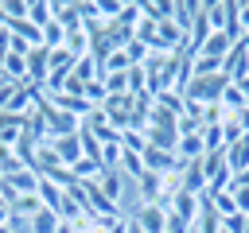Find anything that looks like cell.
Wrapping results in <instances>:
<instances>
[{"mask_svg":"<svg viewBox=\"0 0 249 233\" xmlns=\"http://www.w3.org/2000/svg\"><path fill=\"white\" fill-rule=\"evenodd\" d=\"M58 214H51V210H35L31 217H27V229L31 233H58Z\"/></svg>","mask_w":249,"mask_h":233,"instance_id":"cell-10","label":"cell"},{"mask_svg":"<svg viewBox=\"0 0 249 233\" xmlns=\"http://www.w3.org/2000/svg\"><path fill=\"white\" fill-rule=\"evenodd\" d=\"M132 221H136L144 233H167V210L156 206V202H140V210L132 214Z\"/></svg>","mask_w":249,"mask_h":233,"instance_id":"cell-2","label":"cell"},{"mask_svg":"<svg viewBox=\"0 0 249 233\" xmlns=\"http://www.w3.org/2000/svg\"><path fill=\"white\" fill-rule=\"evenodd\" d=\"M230 47H233V39H230L226 31H210V39L198 47V54H206V58H218V62H222V58L230 54Z\"/></svg>","mask_w":249,"mask_h":233,"instance_id":"cell-7","label":"cell"},{"mask_svg":"<svg viewBox=\"0 0 249 233\" xmlns=\"http://www.w3.org/2000/svg\"><path fill=\"white\" fill-rule=\"evenodd\" d=\"M27 19L43 31L47 23H54V4H27Z\"/></svg>","mask_w":249,"mask_h":233,"instance_id":"cell-13","label":"cell"},{"mask_svg":"<svg viewBox=\"0 0 249 233\" xmlns=\"http://www.w3.org/2000/svg\"><path fill=\"white\" fill-rule=\"evenodd\" d=\"M222 74H226L230 82L249 78V35H245V39H237V43L230 47V54L222 58Z\"/></svg>","mask_w":249,"mask_h":233,"instance_id":"cell-1","label":"cell"},{"mask_svg":"<svg viewBox=\"0 0 249 233\" xmlns=\"http://www.w3.org/2000/svg\"><path fill=\"white\" fill-rule=\"evenodd\" d=\"M237 27L241 35H249V4H237Z\"/></svg>","mask_w":249,"mask_h":233,"instance_id":"cell-18","label":"cell"},{"mask_svg":"<svg viewBox=\"0 0 249 233\" xmlns=\"http://www.w3.org/2000/svg\"><path fill=\"white\" fill-rule=\"evenodd\" d=\"M117 171H121V175L128 171L132 179H140V175H144V155H140V151H128V148H121V167H117Z\"/></svg>","mask_w":249,"mask_h":233,"instance_id":"cell-12","label":"cell"},{"mask_svg":"<svg viewBox=\"0 0 249 233\" xmlns=\"http://www.w3.org/2000/svg\"><path fill=\"white\" fill-rule=\"evenodd\" d=\"M245 233H249V217H245Z\"/></svg>","mask_w":249,"mask_h":233,"instance_id":"cell-20","label":"cell"},{"mask_svg":"<svg viewBox=\"0 0 249 233\" xmlns=\"http://www.w3.org/2000/svg\"><path fill=\"white\" fill-rule=\"evenodd\" d=\"M51 148H54V155H58V163H62V167H74V163L82 159V140H78V132L51 140Z\"/></svg>","mask_w":249,"mask_h":233,"instance_id":"cell-4","label":"cell"},{"mask_svg":"<svg viewBox=\"0 0 249 233\" xmlns=\"http://www.w3.org/2000/svg\"><path fill=\"white\" fill-rule=\"evenodd\" d=\"M121 179H124L121 171H101V175H97V186H101V194H105L113 206L121 202Z\"/></svg>","mask_w":249,"mask_h":233,"instance_id":"cell-11","label":"cell"},{"mask_svg":"<svg viewBox=\"0 0 249 233\" xmlns=\"http://www.w3.org/2000/svg\"><path fill=\"white\" fill-rule=\"evenodd\" d=\"M226 163H230V175H241V171H249V136L226 148Z\"/></svg>","mask_w":249,"mask_h":233,"instance_id":"cell-8","label":"cell"},{"mask_svg":"<svg viewBox=\"0 0 249 233\" xmlns=\"http://www.w3.org/2000/svg\"><path fill=\"white\" fill-rule=\"evenodd\" d=\"M218 105H222V113H226V116H237V113L245 109V93H241V85H237V82H230V85L222 89Z\"/></svg>","mask_w":249,"mask_h":233,"instance_id":"cell-9","label":"cell"},{"mask_svg":"<svg viewBox=\"0 0 249 233\" xmlns=\"http://www.w3.org/2000/svg\"><path fill=\"white\" fill-rule=\"evenodd\" d=\"M23 124H27V116L0 113V144H4V148H16V140L23 136Z\"/></svg>","mask_w":249,"mask_h":233,"instance_id":"cell-5","label":"cell"},{"mask_svg":"<svg viewBox=\"0 0 249 233\" xmlns=\"http://www.w3.org/2000/svg\"><path fill=\"white\" fill-rule=\"evenodd\" d=\"M124 233H144V229H140V225H136V221L128 217V221H124Z\"/></svg>","mask_w":249,"mask_h":233,"instance_id":"cell-19","label":"cell"},{"mask_svg":"<svg viewBox=\"0 0 249 233\" xmlns=\"http://www.w3.org/2000/svg\"><path fill=\"white\" fill-rule=\"evenodd\" d=\"M0 12H4V19H27V4L23 0H4Z\"/></svg>","mask_w":249,"mask_h":233,"instance_id":"cell-17","label":"cell"},{"mask_svg":"<svg viewBox=\"0 0 249 233\" xmlns=\"http://www.w3.org/2000/svg\"><path fill=\"white\" fill-rule=\"evenodd\" d=\"M202 148L206 151H222V128L218 124H206L202 128Z\"/></svg>","mask_w":249,"mask_h":233,"instance_id":"cell-16","label":"cell"},{"mask_svg":"<svg viewBox=\"0 0 249 233\" xmlns=\"http://www.w3.org/2000/svg\"><path fill=\"white\" fill-rule=\"evenodd\" d=\"M0 58H4V54H0ZM0 78H4V66H0Z\"/></svg>","mask_w":249,"mask_h":233,"instance_id":"cell-21","label":"cell"},{"mask_svg":"<svg viewBox=\"0 0 249 233\" xmlns=\"http://www.w3.org/2000/svg\"><path fill=\"white\" fill-rule=\"evenodd\" d=\"M23 167H27V163L19 159V151L0 144V175H16V171H23Z\"/></svg>","mask_w":249,"mask_h":233,"instance_id":"cell-14","label":"cell"},{"mask_svg":"<svg viewBox=\"0 0 249 233\" xmlns=\"http://www.w3.org/2000/svg\"><path fill=\"white\" fill-rule=\"evenodd\" d=\"M54 23L62 27V35L82 27V4H54Z\"/></svg>","mask_w":249,"mask_h":233,"instance_id":"cell-6","label":"cell"},{"mask_svg":"<svg viewBox=\"0 0 249 233\" xmlns=\"http://www.w3.org/2000/svg\"><path fill=\"white\" fill-rule=\"evenodd\" d=\"M47 74H51V47H31L27 50V82L43 89Z\"/></svg>","mask_w":249,"mask_h":233,"instance_id":"cell-3","label":"cell"},{"mask_svg":"<svg viewBox=\"0 0 249 233\" xmlns=\"http://www.w3.org/2000/svg\"><path fill=\"white\" fill-rule=\"evenodd\" d=\"M222 148H230V144H237V140H245V132H241V124H237V116H226L222 124Z\"/></svg>","mask_w":249,"mask_h":233,"instance_id":"cell-15","label":"cell"}]
</instances>
